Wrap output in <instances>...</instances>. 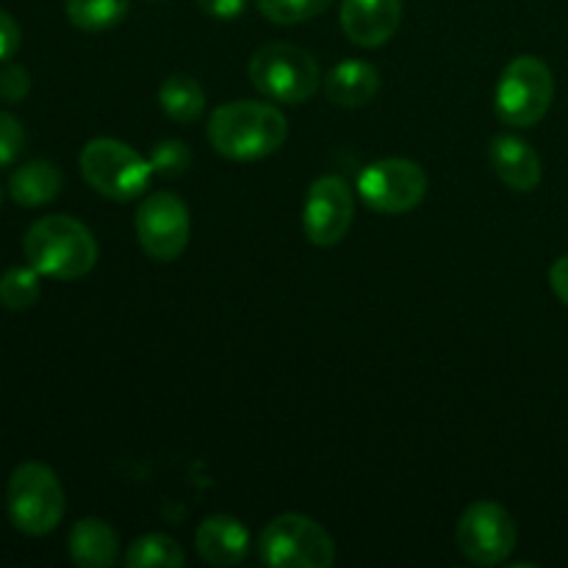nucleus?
Wrapping results in <instances>:
<instances>
[{
	"mask_svg": "<svg viewBox=\"0 0 568 568\" xmlns=\"http://www.w3.org/2000/svg\"><path fill=\"white\" fill-rule=\"evenodd\" d=\"M455 541L464 558L475 566H499L514 555L519 532L514 516L503 505L480 499L460 514Z\"/></svg>",
	"mask_w": 568,
	"mask_h": 568,
	"instance_id": "nucleus-8",
	"label": "nucleus"
},
{
	"mask_svg": "<svg viewBox=\"0 0 568 568\" xmlns=\"http://www.w3.org/2000/svg\"><path fill=\"white\" fill-rule=\"evenodd\" d=\"M258 558L272 568H331L336 564V544L320 521L283 514L261 532Z\"/></svg>",
	"mask_w": 568,
	"mask_h": 568,
	"instance_id": "nucleus-7",
	"label": "nucleus"
},
{
	"mask_svg": "<svg viewBox=\"0 0 568 568\" xmlns=\"http://www.w3.org/2000/svg\"><path fill=\"white\" fill-rule=\"evenodd\" d=\"M72 564L81 568H109L120 558V538L114 527L103 519H81L72 525L70 538H67Z\"/></svg>",
	"mask_w": 568,
	"mask_h": 568,
	"instance_id": "nucleus-16",
	"label": "nucleus"
},
{
	"mask_svg": "<svg viewBox=\"0 0 568 568\" xmlns=\"http://www.w3.org/2000/svg\"><path fill=\"white\" fill-rule=\"evenodd\" d=\"M358 194L377 214H408L425 200L427 175L410 159H381L358 175Z\"/></svg>",
	"mask_w": 568,
	"mask_h": 568,
	"instance_id": "nucleus-10",
	"label": "nucleus"
},
{
	"mask_svg": "<svg viewBox=\"0 0 568 568\" xmlns=\"http://www.w3.org/2000/svg\"><path fill=\"white\" fill-rule=\"evenodd\" d=\"M322 87L331 103L342 105V109H361L369 103L377 92H381V72L375 64L358 59L338 61L325 78Z\"/></svg>",
	"mask_w": 568,
	"mask_h": 568,
	"instance_id": "nucleus-15",
	"label": "nucleus"
},
{
	"mask_svg": "<svg viewBox=\"0 0 568 568\" xmlns=\"http://www.w3.org/2000/svg\"><path fill=\"white\" fill-rule=\"evenodd\" d=\"M61 186H64V175H61L59 166L53 161L37 159L11 172L9 197L17 205H26V209H39V205L53 203L59 197Z\"/></svg>",
	"mask_w": 568,
	"mask_h": 568,
	"instance_id": "nucleus-17",
	"label": "nucleus"
},
{
	"mask_svg": "<svg viewBox=\"0 0 568 568\" xmlns=\"http://www.w3.org/2000/svg\"><path fill=\"white\" fill-rule=\"evenodd\" d=\"M549 286H552L555 297L568 308V253L560 255L549 270Z\"/></svg>",
	"mask_w": 568,
	"mask_h": 568,
	"instance_id": "nucleus-28",
	"label": "nucleus"
},
{
	"mask_svg": "<svg viewBox=\"0 0 568 568\" xmlns=\"http://www.w3.org/2000/svg\"><path fill=\"white\" fill-rule=\"evenodd\" d=\"M22 42V31L17 26L14 17L9 14L6 9H0V61H9L11 55L20 50Z\"/></svg>",
	"mask_w": 568,
	"mask_h": 568,
	"instance_id": "nucleus-26",
	"label": "nucleus"
},
{
	"mask_svg": "<svg viewBox=\"0 0 568 568\" xmlns=\"http://www.w3.org/2000/svg\"><path fill=\"white\" fill-rule=\"evenodd\" d=\"M342 31L358 48H381L397 33L403 0H342Z\"/></svg>",
	"mask_w": 568,
	"mask_h": 568,
	"instance_id": "nucleus-12",
	"label": "nucleus"
},
{
	"mask_svg": "<svg viewBox=\"0 0 568 568\" xmlns=\"http://www.w3.org/2000/svg\"><path fill=\"white\" fill-rule=\"evenodd\" d=\"M331 3L333 0H255L261 14L275 26H300L305 20H314Z\"/></svg>",
	"mask_w": 568,
	"mask_h": 568,
	"instance_id": "nucleus-22",
	"label": "nucleus"
},
{
	"mask_svg": "<svg viewBox=\"0 0 568 568\" xmlns=\"http://www.w3.org/2000/svg\"><path fill=\"white\" fill-rule=\"evenodd\" d=\"M197 6L214 20H236L247 0H197Z\"/></svg>",
	"mask_w": 568,
	"mask_h": 568,
	"instance_id": "nucleus-27",
	"label": "nucleus"
},
{
	"mask_svg": "<svg viewBox=\"0 0 568 568\" xmlns=\"http://www.w3.org/2000/svg\"><path fill=\"white\" fill-rule=\"evenodd\" d=\"M78 166H81L83 181L94 192L116 203L136 200L153 178L150 161L144 155H139L131 144L109 136H98L83 144Z\"/></svg>",
	"mask_w": 568,
	"mask_h": 568,
	"instance_id": "nucleus-5",
	"label": "nucleus"
},
{
	"mask_svg": "<svg viewBox=\"0 0 568 568\" xmlns=\"http://www.w3.org/2000/svg\"><path fill=\"white\" fill-rule=\"evenodd\" d=\"M131 0H67V20L87 33L111 31L128 17Z\"/></svg>",
	"mask_w": 568,
	"mask_h": 568,
	"instance_id": "nucleus-19",
	"label": "nucleus"
},
{
	"mask_svg": "<svg viewBox=\"0 0 568 568\" xmlns=\"http://www.w3.org/2000/svg\"><path fill=\"white\" fill-rule=\"evenodd\" d=\"M26 150V128L9 111H0V166L14 164Z\"/></svg>",
	"mask_w": 568,
	"mask_h": 568,
	"instance_id": "nucleus-24",
	"label": "nucleus"
},
{
	"mask_svg": "<svg viewBox=\"0 0 568 568\" xmlns=\"http://www.w3.org/2000/svg\"><path fill=\"white\" fill-rule=\"evenodd\" d=\"M39 272L28 266H11L0 275V303L9 311H26L37 305L39 294H42V283H39Z\"/></svg>",
	"mask_w": 568,
	"mask_h": 568,
	"instance_id": "nucleus-21",
	"label": "nucleus"
},
{
	"mask_svg": "<svg viewBox=\"0 0 568 568\" xmlns=\"http://www.w3.org/2000/svg\"><path fill=\"white\" fill-rule=\"evenodd\" d=\"M555 100V75L538 55H516L503 70L494 94L499 122L510 128H532L547 116Z\"/></svg>",
	"mask_w": 568,
	"mask_h": 568,
	"instance_id": "nucleus-6",
	"label": "nucleus"
},
{
	"mask_svg": "<svg viewBox=\"0 0 568 568\" xmlns=\"http://www.w3.org/2000/svg\"><path fill=\"white\" fill-rule=\"evenodd\" d=\"M183 564H186V552L181 544L161 532L136 538L125 552L128 568H181Z\"/></svg>",
	"mask_w": 568,
	"mask_h": 568,
	"instance_id": "nucleus-20",
	"label": "nucleus"
},
{
	"mask_svg": "<svg viewBox=\"0 0 568 568\" xmlns=\"http://www.w3.org/2000/svg\"><path fill=\"white\" fill-rule=\"evenodd\" d=\"M197 555L209 566H239L250 555V532L236 516H209L194 532Z\"/></svg>",
	"mask_w": 568,
	"mask_h": 568,
	"instance_id": "nucleus-14",
	"label": "nucleus"
},
{
	"mask_svg": "<svg viewBox=\"0 0 568 568\" xmlns=\"http://www.w3.org/2000/svg\"><path fill=\"white\" fill-rule=\"evenodd\" d=\"M136 239L153 261H178L192 239V216L186 203L172 192H153L136 209Z\"/></svg>",
	"mask_w": 568,
	"mask_h": 568,
	"instance_id": "nucleus-9",
	"label": "nucleus"
},
{
	"mask_svg": "<svg viewBox=\"0 0 568 568\" xmlns=\"http://www.w3.org/2000/svg\"><path fill=\"white\" fill-rule=\"evenodd\" d=\"M6 510L14 530H20L22 536L39 538L53 532L67 510L64 488L55 471L39 460L17 466L6 488Z\"/></svg>",
	"mask_w": 568,
	"mask_h": 568,
	"instance_id": "nucleus-3",
	"label": "nucleus"
},
{
	"mask_svg": "<svg viewBox=\"0 0 568 568\" xmlns=\"http://www.w3.org/2000/svg\"><path fill=\"white\" fill-rule=\"evenodd\" d=\"M488 159H491V166L499 181L508 189H514V192H532L544 178L541 155L536 153L532 144L514 136V133L494 136L491 148H488Z\"/></svg>",
	"mask_w": 568,
	"mask_h": 568,
	"instance_id": "nucleus-13",
	"label": "nucleus"
},
{
	"mask_svg": "<svg viewBox=\"0 0 568 568\" xmlns=\"http://www.w3.org/2000/svg\"><path fill=\"white\" fill-rule=\"evenodd\" d=\"M31 92V75H28L26 67L20 64H6L0 70V100L6 103H20Z\"/></svg>",
	"mask_w": 568,
	"mask_h": 568,
	"instance_id": "nucleus-25",
	"label": "nucleus"
},
{
	"mask_svg": "<svg viewBox=\"0 0 568 568\" xmlns=\"http://www.w3.org/2000/svg\"><path fill=\"white\" fill-rule=\"evenodd\" d=\"M150 170L159 178H181L192 166V150L181 139H164L148 155Z\"/></svg>",
	"mask_w": 568,
	"mask_h": 568,
	"instance_id": "nucleus-23",
	"label": "nucleus"
},
{
	"mask_svg": "<svg viewBox=\"0 0 568 568\" xmlns=\"http://www.w3.org/2000/svg\"><path fill=\"white\" fill-rule=\"evenodd\" d=\"M0 203H3V192H0Z\"/></svg>",
	"mask_w": 568,
	"mask_h": 568,
	"instance_id": "nucleus-29",
	"label": "nucleus"
},
{
	"mask_svg": "<svg viewBox=\"0 0 568 568\" xmlns=\"http://www.w3.org/2000/svg\"><path fill=\"white\" fill-rule=\"evenodd\" d=\"M250 81L272 103L300 105L322 87V70L308 50L288 42H270L250 59Z\"/></svg>",
	"mask_w": 568,
	"mask_h": 568,
	"instance_id": "nucleus-4",
	"label": "nucleus"
},
{
	"mask_svg": "<svg viewBox=\"0 0 568 568\" xmlns=\"http://www.w3.org/2000/svg\"><path fill=\"white\" fill-rule=\"evenodd\" d=\"M159 103L170 120L189 125V122L200 120V114L205 111V92L192 75L175 72V75L164 78V83H161Z\"/></svg>",
	"mask_w": 568,
	"mask_h": 568,
	"instance_id": "nucleus-18",
	"label": "nucleus"
},
{
	"mask_svg": "<svg viewBox=\"0 0 568 568\" xmlns=\"http://www.w3.org/2000/svg\"><path fill=\"white\" fill-rule=\"evenodd\" d=\"M22 253L39 275L53 281H78L98 264V242L92 231L64 214L33 222L22 239Z\"/></svg>",
	"mask_w": 568,
	"mask_h": 568,
	"instance_id": "nucleus-2",
	"label": "nucleus"
},
{
	"mask_svg": "<svg viewBox=\"0 0 568 568\" xmlns=\"http://www.w3.org/2000/svg\"><path fill=\"white\" fill-rule=\"evenodd\" d=\"M288 139L283 111L261 100H231L211 111L209 142L231 161H258L277 153Z\"/></svg>",
	"mask_w": 568,
	"mask_h": 568,
	"instance_id": "nucleus-1",
	"label": "nucleus"
},
{
	"mask_svg": "<svg viewBox=\"0 0 568 568\" xmlns=\"http://www.w3.org/2000/svg\"><path fill=\"white\" fill-rule=\"evenodd\" d=\"M353 220L355 197L349 183L338 175L316 178L303 205L305 239L316 247H336L349 233Z\"/></svg>",
	"mask_w": 568,
	"mask_h": 568,
	"instance_id": "nucleus-11",
	"label": "nucleus"
}]
</instances>
